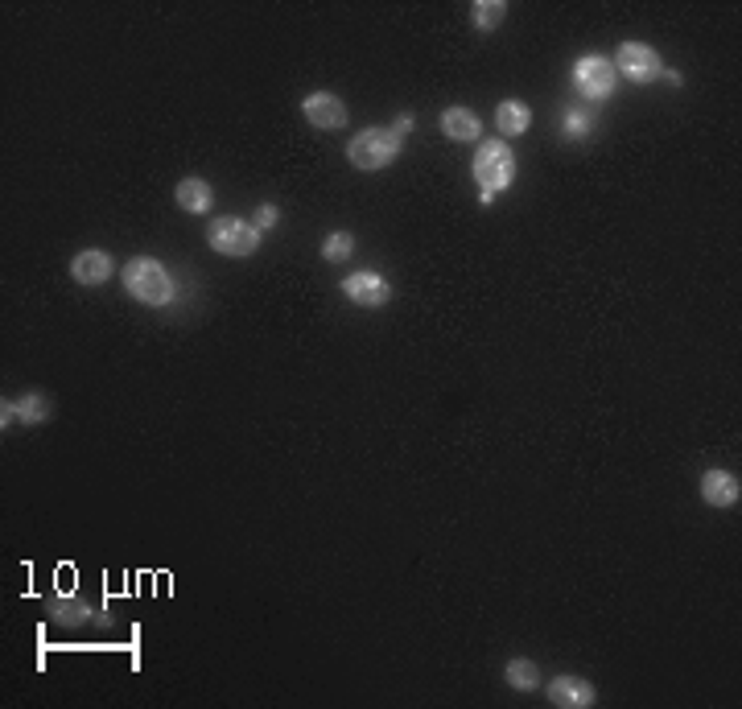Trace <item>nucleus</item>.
I'll use <instances>...</instances> for the list:
<instances>
[{
  "label": "nucleus",
  "mask_w": 742,
  "mask_h": 709,
  "mask_svg": "<svg viewBox=\"0 0 742 709\" xmlns=\"http://www.w3.org/2000/svg\"><path fill=\"white\" fill-rule=\"evenodd\" d=\"M442 132L450 141H479L483 137V124L470 108H446L442 112Z\"/></svg>",
  "instance_id": "13"
},
{
  "label": "nucleus",
  "mask_w": 742,
  "mask_h": 709,
  "mask_svg": "<svg viewBox=\"0 0 742 709\" xmlns=\"http://www.w3.org/2000/svg\"><path fill=\"white\" fill-rule=\"evenodd\" d=\"M207 244H211L219 256L244 260V256H252V252L260 248V231H256L252 223H244V219L223 215V219H215V223L207 227Z\"/></svg>",
  "instance_id": "4"
},
{
  "label": "nucleus",
  "mask_w": 742,
  "mask_h": 709,
  "mask_svg": "<svg viewBox=\"0 0 742 709\" xmlns=\"http://www.w3.org/2000/svg\"><path fill=\"white\" fill-rule=\"evenodd\" d=\"M615 62L611 58H602V54H586L578 58V66H573V83H578V91L586 99H606L615 91Z\"/></svg>",
  "instance_id": "6"
},
{
  "label": "nucleus",
  "mask_w": 742,
  "mask_h": 709,
  "mask_svg": "<svg viewBox=\"0 0 742 709\" xmlns=\"http://www.w3.org/2000/svg\"><path fill=\"white\" fill-rule=\"evenodd\" d=\"M508 685L512 689H536L541 685V668H536L532 660H512L508 664Z\"/></svg>",
  "instance_id": "17"
},
{
  "label": "nucleus",
  "mask_w": 742,
  "mask_h": 709,
  "mask_svg": "<svg viewBox=\"0 0 742 709\" xmlns=\"http://www.w3.org/2000/svg\"><path fill=\"white\" fill-rule=\"evenodd\" d=\"M124 289L137 297L141 306H170L174 301V277L153 260V256H132L124 264Z\"/></svg>",
  "instance_id": "1"
},
{
  "label": "nucleus",
  "mask_w": 742,
  "mask_h": 709,
  "mask_svg": "<svg viewBox=\"0 0 742 709\" xmlns=\"http://www.w3.org/2000/svg\"><path fill=\"white\" fill-rule=\"evenodd\" d=\"M475 182L487 198H495L499 190H508L516 182V153L503 145V137H491L479 145L475 153Z\"/></svg>",
  "instance_id": "3"
},
{
  "label": "nucleus",
  "mask_w": 742,
  "mask_h": 709,
  "mask_svg": "<svg viewBox=\"0 0 742 709\" xmlns=\"http://www.w3.org/2000/svg\"><path fill=\"white\" fill-rule=\"evenodd\" d=\"M343 293L355 301V306H363V310H380V306H388L392 285L380 273H351L343 281Z\"/></svg>",
  "instance_id": "7"
},
{
  "label": "nucleus",
  "mask_w": 742,
  "mask_h": 709,
  "mask_svg": "<svg viewBox=\"0 0 742 709\" xmlns=\"http://www.w3.org/2000/svg\"><path fill=\"white\" fill-rule=\"evenodd\" d=\"M112 256L108 252H99V248H87V252H79L75 260H71V277L79 281V285H104L108 277H112Z\"/></svg>",
  "instance_id": "11"
},
{
  "label": "nucleus",
  "mask_w": 742,
  "mask_h": 709,
  "mask_svg": "<svg viewBox=\"0 0 742 709\" xmlns=\"http://www.w3.org/2000/svg\"><path fill=\"white\" fill-rule=\"evenodd\" d=\"M277 219H281V211L273 207V202H264V207L256 211V219H252V227H256V231H264V227H277Z\"/></svg>",
  "instance_id": "19"
},
{
  "label": "nucleus",
  "mask_w": 742,
  "mask_h": 709,
  "mask_svg": "<svg viewBox=\"0 0 742 709\" xmlns=\"http://www.w3.org/2000/svg\"><path fill=\"white\" fill-rule=\"evenodd\" d=\"M301 112H306V120H310L314 128H343V124H347L343 99L330 95V91H314L306 104H301Z\"/></svg>",
  "instance_id": "9"
},
{
  "label": "nucleus",
  "mask_w": 742,
  "mask_h": 709,
  "mask_svg": "<svg viewBox=\"0 0 742 709\" xmlns=\"http://www.w3.org/2000/svg\"><path fill=\"white\" fill-rule=\"evenodd\" d=\"M495 124H499L503 137H524L528 124H532V112H528V104H516V99H503V104L495 108Z\"/></svg>",
  "instance_id": "14"
},
{
  "label": "nucleus",
  "mask_w": 742,
  "mask_h": 709,
  "mask_svg": "<svg viewBox=\"0 0 742 709\" xmlns=\"http://www.w3.org/2000/svg\"><path fill=\"white\" fill-rule=\"evenodd\" d=\"M586 132H590V116L586 112H573L565 120V137H586Z\"/></svg>",
  "instance_id": "20"
},
{
  "label": "nucleus",
  "mask_w": 742,
  "mask_h": 709,
  "mask_svg": "<svg viewBox=\"0 0 742 709\" xmlns=\"http://www.w3.org/2000/svg\"><path fill=\"white\" fill-rule=\"evenodd\" d=\"M396 132L404 137V132H413V116H396Z\"/></svg>",
  "instance_id": "21"
},
{
  "label": "nucleus",
  "mask_w": 742,
  "mask_h": 709,
  "mask_svg": "<svg viewBox=\"0 0 742 709\" xmlns=\"http://www.w3.org/2000/svg\"><path fill=\"white\" fill-rule=\"evenodd\" d=\"M351 252H355V235H351V231H330V235H326L322 260L339 264V260H351Z\"/></svg>",
  "instance_id": "16"
},
{
  "label": "nucleus",
  "mask_w": 742,
  "mask_h": 709,
  "mask_svg": "<svg viewBox=\"0 0 742 709\" xmlns=\"http://www.w3.org/2000/svg\"><path fill=\"white\" fill-rule=\"evenodd\" d=\"M615 75H627L631 83H656V79H664V62L644 42H623L615 50Z\"/></svg>",
  "instance_id": "5"
},
{
  "label": "nucleus",
  "mask_w": 742,
  "mask_h": 709,
  "mask_svg": "<svg viewBox=\"0 0 742 709\" xmlns=\"http://www.w3.org/2000/svg\"><path fill=\"white\" fill-rule=\"evenodd\" d=\"M549 701L561 705V709H590L598 701V693H594V685L586 677H557L549 685Z\"/></svg>",
  "instance_id": "10"
},
{
  "label": "nucleus",
  "mask_w": 742,
  "mask_h": 709,
  "mask_svg": "<svg viewBox=\"0 0 742 709\" xmlns=\"http://www.w3.org/2000/svg\"><path fill=\"white\" fill-rule=\"evenodd\" d=\"M13 413L21 425H46L50 421V400L42 392H25L21 400H13Z\"/></svg>",
  "instance_id": "15"
},
{
  "label": "nucleus",
  "mask_w": 742,
  "mask_h": 709,
  "mask_svg": "<svg viewBox=\"0 0 742 709\" xmlns=\"http://www.w3.org/2000/svg\"><path fill=\"white\" fill-rule=\"evenodd\" d=\"M503 17H508V5H499V0H479L475 5V25L479 29H495Z\"/></svg>",
  "instance_id": "18"
},
{
  "label": "nucleus",
  "mask_w": 742,
  "mask_h": 709,
  "mask_svg": "<svg viewBox=\"0 0 742 709\" xmlns=\"http://www.w3.org/2000/svg\"><path fill=\"white\" fill-rule=\"evenodd\" d=\"M174 198H178V207L190 211V215H207L215 207V190L202 182V178H182L178 190H174Z\"/></svg>",
  "instance_id": "12"
},
{
  "label": "nucleus",
  "mask_w": 742,
  "mask_h": 709,
  "mask_svg": "<svg viewBox=\"0 0 742 709\" xmlns=\"http://www.w3.org/2000/svg\"><path fill=\"white\" fill-rule=\"evenodd\" d=\"M347 157L355 170H388V165L400 157V132L396 128H363L351 137Z\"/></svg>",
  "instance_id": "2"
},
{
  "label": "nucleus",
  "mask_w": 742,
  "mask_h": 709,
  "mask_svg": "<svg viewBox=\"0 0 742 709\" xmlns=\"http://www.w3.org/2000/svg\"><path fill=\"white\" fill-rule=\"evenodd\" d=\"M738 495H742V483L730 470H705L701 475V499L710 503V508H734Z\"/></svg>",
  "instance_id": "8"
}]
</instances>
